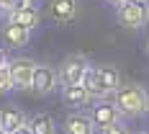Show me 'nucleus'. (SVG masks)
I'll list each match as a JSON object with an SVG mask.
<instances>
[{"mask_svg":"<svg viewBox=\"0 0 149 134\" xmlns=\"http://www.w3.org/2000/svg\"><path fill=\"white\" fill-rule=\"evenodd\" d=\"M116 108L121 111V116H144L149 114V93L144 85H121L116 93Z\"/></svg>","mask_w":149,"mask_h":134,"instance_id":"obj_1","label":"nucleus"},{"mask_svg":"<svg viewBox=\"0 0 149 134\" xmlns=\"http://www.w3.org/2000/svg\"><path fill=\"white\" fill-rule=\"evenodd\" d=\"M118 23L123 29L139 31L149 23V0H126L116 8Z\"/></svg>","mask_w":149,"mask_h":134,"instance_id":"obj_2","label":"nucleus"},{"mask_svg":"<svg viewBox=\"0 0 149 134\" xmlns=\"http://www.w3.org/2000/svg\"><path fill=\"white\" fill-rule=\"evenodd\" d=\"M88 57L85 54H80V52H74V54H67L64 60L59 62V67H57V75H59V85H74V83H80L82 80V75L88 70Z\"/></svg>","mask_w":149,"mask_h":134,"instance_id":"obj_3","label":"nucleus"},{"mask_svg":"<svg viewBox=\"0 0 149 134\" xmlns=\"http://www.w3.org/2000/svg\"><path fill=\"white\" fill-rule=\"evenodd\" d=\"M88 116H90V121H93V126H95V132H103V129H108L111 124L121 121V111L116 108L113 101H108V98H98L95 106L90 108Z\"/></svg>","mask_w":149,"mask_h":134,"instance_id":"obj_4","label":"nucleus"},{"mask_svg":"<svg viewBox=\"0 0 149 134\" xmlns=\"http://www.w3.org/2000/svg\"><path fill=\"white\" fill-rule=\"evenodd\" d=\"M118 88H121L118 67H113V65H98L95 67V90H98V98H108V95H113Z\"/></svg>","mask_w":149,"mask_h":134,"instance_id":"obj_5","label":"nucleus"},{"mask_svg":"<svg viewBox=\"0 0 149 134\" xmlns=\"http://www.w3.org/2000/svg\"><path fill=\"white\" fill-rule=\"evenodd\" d=\"M57 85H59L57 70H54L52 65H39V62H36L33 77H31V90H33L36 95H49V93L57 90Z\"/></svg>","mask_w":149,"mask_h":134,"instance_id":"obj_6","label":"nucleus"},{"mask_svg":"<svg viewBox=\"0 0 149 134\" xmlns=\"http://www.w3.org/2000/svg\"><path fill=\"white\" fill-rule=\"evenodd\" d=\"M33 67H36V62L29 60V57H15V60H8V70H10L13 90H31Z\"/></svg>","mask_w":149,"mask_h":134,"instance_id":"obj_7","label":"nucleus"},{"mask_svg":"<svg viewBox=\"0 0 149 134\" xmlns=\"http://www.w3.org/2000/svg\"><path fill=\"white\" fill-rule=\"evenodd\" d=\"M8 21H10V23H18V26H23V29H29V31H33L41 23V11L36 8V3H21V0H18V5L8 13Z\"/></svg>","mask_w":149,"mask_h":134,"instance_id":"obj_8","label":"nucleus"},{"mask_svg":"<svg viewBox=\"0 0 149 134\" xmlns=\"http://www.w3.org/2000/svg\"><path fill=\"white\" fill-rule=\"evenodd\" d=\"M77 13H80V3L77 0H52L49 3V18L54 23L67 26V23H72L77 18Z\"/></svg>","mask_w":149,"mask_h":134,"instance_id":"obj_9","label":"nucleus"},{"mask_svg":"<svg viewBox=\"0 0 149 134\" xmlns=\"http://www.w3.org/2000/svg\"><path fill=\"white\" fill-rule=\"evenodd\" d=\"M0 36H3V44L10 46V49H21V46H26L31 41V31L23 29V26H18V23H10V21L3 26Z\"/></svg>","mask_w":149,"mask_h":134,"instance_id":"obj_10","label":"nucleus"},{"mask_svg":"<svg viewBox=\"0 0 149 134\" xmlns=\"http://www.w3.org/2000/svg\"><path fill=\"white\" fill-rule=\"evenodd\" d=\"M62 101L70 108H85L93 98H90V93L80 83H74V85H62Z\"/></svg>","mask_w":149,"mask_h":134,"instance_id":"obj_11","label":"nucleus"},{"mask_svg":"<svg viewBox=\"0 0 149 134\" xmlns=\"http://www.w3.org/2000/svg\"><path fill=\"white\" fill-rule=\"evenodd\" d=\"M29 121V116L18 108V106H3L0 108V129H5L8 134H13L18 126H23Z\"/></svg>","mask_w":149,"mask_h":134,"instance_id":"obj_12","label":"nucleus"},{"mask_svg":"<svg viewBox=\"0 0 149 134\" xmlns=\"http://www.w3.org/2000/svg\"><path fill=\"white\" fill-rule=\"evenodd\" d=\"M62 132L64 134H95V126H93L90 116H85V114H70L62 124Z\"/></svg>","mask_w":149,"mask_h":134,"instance_id":"obj_13","label":"nucleus"},{"mask_svg":"<svg viewBox=\"0 0 149 134\" xmlns=\"http://www.w3.org/2000/svg\"><path fill=\"white\" fill-rule=\"evenodd\" d=\"M26 124H29V129L33 134H57V124H54V119L49 114H33Z\"/></svg>","mask_w":149,"mask_h":134,"instance_id":"obj_14","label":"nucleus"},{"mask_svg":"<svg viewBox=\"0 0 149 134\" xmlns=\"http://www.w3.org/2000/svg\"><path fill=\"white\" fill-rule=\"evenodd\" d=\"M8 90H13L10 70H8V65H0V93H8Z\"/></svg>","mask_w":149,"mask_h":134,"instance_id":"obj_15","label":"nucleus"},{"mask_svg":"<svg viewBox=\"0 0 149 134\" xmlns=\"http://www.w3.org/2000/svg\"><path fill=\"white\" fill-rule=\"evenodd\" d=\"M103 134H131V132H129V126H126L123 121H116V124H111L108 129H103Z\"/></svg>","mask_w":149,"mask_h":134,"instance_id":"obj_16","label":"nucleus"},{"mask_svg":"<svg viewBox=\"0 0 149 134\" xmlns=\"http://www.w3.org/2000/svg\"><path fill=\"white\" fill-rule=\"evenodd\" d=\"M15 5H18V0H0V13L8 15V13L15 8Z\"/></svg>","mask_w":149,"mask_h":134,"instance_id":"obj_17","label":"nucleus"},{"mask_svg":"<svg viewBox=\"0 0 149 134\" xmlns=\"http://www.w3.org/2000/svg\"><path fill=\"white\" fill-rule=\"evenodd\" d=\"M13 134H33V132L29 129V124H23V126H18V129H15Z\"/></svg>","mask_w":149,"mask_h":134,"instance_id":"obj_18","label":"nucleus"},{"mask_svg":"<svg viewBox=\"0 0 149 134\" xmlns=\"http://www.w3.org/2000/svg\"><path fill=\"white\" fill-rule=\"evenodd\" d=\"M0 65H8V54H5V49L0 46Z\"/></svg>","mask_w":149,"mask_h":134,"instance_id":"obj_19","label":"nucleus"},{"mask_svg":"<svg viewBox=\"0 0 149 134\" xmlns=\"http://www.w3.org/2000/svg\"><path fill=\"white\" fill-rule=\"evenodd\" d=\"M105 3H108V5H113V8H118L121 3H126V0H105Z\"/></svg>","mask_w":149,"mask_h":134,"instance_id":"obj_20","label":"nucleus"},{"mask_svg":"<svg viewBox=\"0 0 149 134\" xmlns=\"http://www.w3.org/2000/svg\"><path fill=\"white\" fill-rule=\"evenodd\" d=\"M131 134H149V132H131Z\"/></svg>","mask_w":149,"mask_h":134,"instance_id":"obj_21","label":"nucleus"},{"mask_svg":"<svg viewBox=\"0 0 149 134\" xmlns=\"http://www.w3.org/2000/svg\"><path fill=\"white\" fill-rule=\"evenodd\" d=\"M21 3H33V0H21Z\"/></svg>","mask_w":149,"mask_h":134,"instance_id":"obj_22","label":"nucleus"},{"mask_svg":"<svg viewBox=\"0 0 149 134\" xmlns=\"http://www.w3.org/2000/svg\"><path fill=\"white\" fill-rule=\"evenodd\" d=\"M0 134H8V132H5V129H0Z\"/></svg>","mask_w":149,"mask_h":134,"instance_id":"obj_23","label":"nucleus"},{"mask_svg":"<svg viewBox=\"0 0 149 134\" xmlns=\"http://www.w3.org/2000/svg\"><path fill=\"white\" fill-rule=\"evenodd\" d=\"M147 54H149V41H147Z\"/></svg>","mask_w":149,"mask_h":134,"instance_id":"obj_24","label":"nucleus"}]
</instances>
